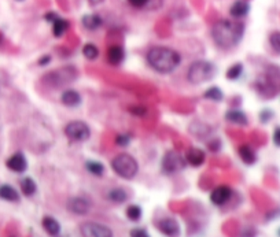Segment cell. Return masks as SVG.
Segmentation results:
<instances>
[{
  "label": "cell",
  "instance_id": "1",
  "mask_svg": "<svg viewBox=\"0 0 280 237\" xmlns=\"http://www.w3.org/2000/svg\"><path fill=\"white\" fill-rule=\"evenodd\" d=\"M244 34V25L242 22L234 19H221L216 22L212 29V37L217 47L222 49H230L236 47L240 43Z\"/></svg>",
  "mask_w": 280,
  "mask_h": 237
},
{
  "label": "cell",
  "instance_id": "2",
  "mask_svg": "<svg viewBox=\"0 0 280 237\" xmlns=\"http://www.w3.org/2000/svg\"><path fill=\"white\" fill-rule=\"evenodd\" d=\"M146 59L152 70L158 71L161 74H169L178 69V66L182 62V56L173 48L156 45L148 49Z\"/></svg>",
  "mask_w": 280,
  "mask_h": 237
},
{
  "label": "cell",
  "instance_id": "3",
  "mask_svg": "<svg viewBox=\"0 0 280 237\" xmlns=\"http://www.w3.org/2000/svg\"><path fill=\"white\" fill-rule=\"evenodd\" d=\"M77 69L73 66H64L54 71H50L42 78L43 84L52 89H58L62 86L70 85L77 78Z\"/></svg>",
  "mask_w": 280,
  "mask_h": 237
},
{
  "label": "cell",
  "instance_id": "4",
  "mask_svg": "<svg viewBox=\"0 0 280 237\" xmlns=\"http://www.w3.org/2000/svg\"><path fill=\"white\" fill-rule=\"evenodd\" d=\"M214 74L216 66L212 62H209V60H196L188 67L187 80L194 85H200V84L212 80Z\"/></svg>",
  "mask_w": 280,
  "mask_h": 237
},
{
  "label": "cell",
  "instance_id": "5",
  "mask_svg": "<svg viewBox=\"0 0 280 237\" xmlns=\"http://www.w3.org/2000/svg\"><path fill=\"white\" fill-rule=\"evenodd\" d=\"M112 167L121 178L132 180L139 172V165L132 155L130 154H118L112 162Z\"/></svg>",
  "mask_w": 280,
  "mask_h": 237
},
{
  "label": "cell",
  "instance_id": "6",
  "mask_svg": "<svg viewBox=\"0 0 280 237\" xmlns=\"http://www.w3.org/2000/svg\"><path fill=\"white\" fill-rule=\"evenodd\" d=\"M65 136L70 141L82 143L91 137V129L84 121H72L65 126Z\"/></svg>",
  "mask_w": 280,
  "mask_h": 237
},
{
  "label": "cell",
  "instance_id": "7",
  "mask_svg": "<svg viewBox=\"0 0 280 237\" xmlns=\"http://www.w3.org/2000/svg\"><path fill=\"white\" fill-rule=\"evenodd\" d=\"M186 158L178 151H168L162 158V170L166 174H176L186 167Z\"/></svg>",
  "mask_w": 280,
  "mask_h": 237
},
{
  "label": "cell",
  "instance_id": "8",
  "mask_svg": "<svg viewBox=\"0 0 280 237\" xmlns=\"http://www.w3.org/2000/svg\"><path fill=\"white\" fill-rule=\"evenodd\" d=\"M81 235L84 237H113L112 229L96 222H86L80 228Z\"/></svg>",
  "mask_w": 280,
  "mask_h": 237
},
{
  "label": "cell",
  "instance_id": "9",
  "mask_svg": "<svg viewBox=\"0 0 280 237\" xmlns=\"http://www.w3.org/2000/svg\"><path fill=\"white\" fill-rule=\"evenodd\" d=\"M134 11H154L164 4V0H120Z\"/></svg>",
  "mask_w": 280,
  "mask_h": 237
},
{
  "label": "cell",
  "instance_id": "10",
  "mask_svg": "<svg viewBox=\"0 0 280 237\" xmlns=\"http://www.w3.org/2000/svg\"><path fill=\"white\" fill-rule=\"evenodd\" d=\"M66 207H68V210L70 213H73L76 216H86L91 210V203L86 199H84V198L76 196V198H70L68 200Z\"/></svg>",
  "mask_w": 280,
  "mask_h": 237
},
{
  "label": "cell",
  "instance_id": "11",
  "mask_svg": "<svg viewBox=\"0 0 280 237\" xmlns=\"http://www.w3.org/2000/svg\"><path fill=\"white\" fill-rule=\"evenodd\" d=\"M158 231L168 237H178L180 235V225L173 218H162L156 222Z\"/></svg>",
  "mask_w": 280,
  "mask_h": 237
},
{
  "label": "cell",
  "instance_id": "12",
  "mask_svg": "<svg viewBox=\"0 0 280 237\" xmlns=\"http://www.w3.org/2000/svg\"><path fill=\"white\" fill-rule=\"evenodd\" d=\"M232 196V191L230 187H226V185H220V187H217L212 191V194H210V200H212V203L216 206H222L226 205L228 200L231 199Z\"/></svg>",
  "mask_w": 280,
  "mask_h": 237
},
{
  "label": "cell",
  "instance_id": "13",
  "mask_svg": "<svg viewBox=\"0 0 280 237\" xmlns=\"http://www.w3.org/2000/svg\"><path fill=\"white\" fill-rule=\"evenodd\" d=\"M6 166L8 167L10 170H12V172L24 173L28 169L26 158L24 157V154H21V152H16V154L11 155V157L7 159Z\"/></svg>",
  "mask_w": 280,
  "mask_h": 237
},
{
  "label": "cell",
  "instance_id": "14",
  "mask_svg": "<svg viewBox=\"0 0 280 237\" xmlns=\"http://www.w3.org/2000/svg\"><path fill=\"white\" fill-rule=\"evenodd\" d=\"M257 89L261 95L264 96L272 97L275 96V93L278 92V85L275 84V81L270 80V77H261L258 81H257Z\"/></svg>",
  "mask_w": 280,
  "mask_h": 237
},
{
  "label": "cell",
  "instance_id": "15",
  "mask_svg": "<svg viewBox=\"0 0 280 237\" xmlns=\"http://www.w3.org/2000/svg\"><path fill=\"white\" fill-rule=\"evenodd\" d=\"M108 60L110 65L113 66H118L121 65L125 59V51L121 45H112L110 48L108 49Z\"/></svg>",
  "mask_w": 280,
  "mask_h": 237
},
{
  "label": "cell",
  "instance_id": "16",
  "mask_svg": "<svg viewBox=\"0 0 280 237\" xmlns=\"http://www.w3.org/2000/svg\"><path fill=\"white\" fill-rule=\"evenodd\" d=\"M60 102L65 104L66 107H77L81 104V96L80 93L74 89H66L60 96Z\"/></svg>",
  "mask_w": 280,
  "mask_h": 237
},
{
  "label": "cell",
  "instance_id": "17",
  "mask_svg": "<svg viewBox=\"0 0 280 237\" xmlns=\"http://www.w3.org/2000/svg\"><path fill=\"white\" fill-rule=\"evenodd\" d=\"M205 158V151L200 150V148H191V150H188L187 154H186V161H187V163H190L191 166L195 167L204 165Z\"/></svg>",
  "mask_w": 280,
  "mask_h": 237
},
{
  "label": "cell",
  "instance_id": "18",
  "mask_svg": "<svg viewBox=\"0 0 280 237\" xmlns=\"http://www.w3.org/2000/svg\"><path fill=\"white\" fill-rule=\"evenodd\" d=\"M248 11H250V4H248L246 0H236L234 4L231 5L230 14H231L232 18L239 19V18H243V16L248 15Z\"/></svg>",
  "mask_w": 280,
  "mask_h": 237
},
{
  "label": "cell",
  "instance_id": "19",
  "mask_svg": "<svg viewBox=\"0 0 280 237\" xmlns=\"http://www.w3.org/2000/svg\"><path fill=\"white\" fill-rule=\"evenodd\" d=\"M238 154H239V157L240 159L243 161V163H246V165H253L256 163L257 161V154L254 151L253 148L250 146H240L238 148Z\"/></svg>",
  "mask_w": 280,
  "mask_h": 237
},
{
  "label": "cell",
  "instance_id": "20",
  "mask_svg": "<svg viewBox=\"0 0 280 237\" xmlns=\"http://www.w3.org/2000/svg\"><path fill=\"white\" fill-rule=\"evenodd\" d=\"M42 225H43L44 231L48 233L50 236H58L60 233V222L56 221L52 217H44L43 221H42Z\"/></svg>",
  "mask_w": 280,
  "mask_h": 237
},
{
  "label": "cell",
  "instance_id": "21",
  "mask_svg": "<svg viewBox=\"0 0 280 237\" xmlns=\"http://www.w3.org/2000/svg\"><path fill=\"white\" fill-rule=\"evenodd\" d=\"M82 26L88 29V30H96L103 25V19L100 18V15L98 14H88V15L82 16Z\"/></svg>",
  "mask_w": 280,
  "mask_h": 237
},
{
  "label": "cell",
  "instance_id": "22",
  "mask_svg": "<svg viewBox=\"0 0 280 237\" xmlns=\"http://www.w3.org/2000/svg\"><path fill=\"white\" fill-rule=\"evenodd\" d=\"M226 121H230L232 124L243 125V126L248 125V117L240 110H230V111H226Z\"/></svg>",
  "mask_w": 280,
  "mask_h": 237
},
{
  "label": "cell",
  "instance_id": "23",
  "mask_svg": "<svg viewBox=\"0 0 280 237\" xmlns=\"http://www.w3.org/2000/svg\"><path fill=\"white\" fill-rule=\"evenodd\" d=\"M51 23H52V33H54L55 37L64 36L68 32V29H69V22L64 19V18H60V16H56Z\"/></svg>",
  "mask_w": 280,
  "mask_h": 237
},
{
  "label": "cell",
  "instance_id": "24",
  "mask_svg": "<svg viewBox=\"0 0 280 237\" xmlns=\"http://www.w3.org/2000/svg\"><path fill=\"white\" fill-rule=\"evenodd\" d=\"M0 199L7 200V202H18L20 194L11 185H0Z\"/></svg>",
  "mask_w": 280,
  "mask_h": 237
},
{
  "label": "cell",
  "instance_id": "25",
  "mask_svg": "<svg viewBox=\"0 0 280 237\" xmlns=\"http://www.w3.org/2000/svg\"><path fill=\"white\" fill-rule=\"evenodd\" d=\"M108 198L114 203H124L128 199V194L122 188H114L108 192Z\"/></svg>",
  "mask_w": 280,
  "mask_h": 237
},
{
  "label": "cell",
  "instance_id": "26",
  "mask_svg": "<svg viewBox=\"0 0 280 237\" xmlns=\"http://www.w3.org/2000/svg\"><path fill=\"white\" fill-rule=\"evenodd\" d=\"M36 189H38L36 183L30 177L24 178L21 181V191L25 196H33L34 192H36Z\"/></svg>",
  "mask_w": 280,
  "mask_h": 237
},
{
  "label": "cell",
  "instance_id": "27",
  "mask_svg": "<svg viewBox=\"0 0 280 237\" xmlns=\"http://www.w3.org/2000/svg\"><path fill=\"white\" fill-rule=\"evenodd\" d=\"M86 167L88 172L94 174V176H96V177H100L103 173H104V166H103L100 162L88 161L86 163Z\"/></svg>",
  "mask_w": 280,
  "mask_h": 237
},
{
  "label": "cell",
  "instance_id": "28",
  "mask_svg": "<svg viewBox=\"0 0 280 237\" xmlns=\"http://www.w3.org/2000/svg\"><path fill=\"white\" fill-rule=\"evenodd\" d=\"M82 55L86 56L88 60H95L99 56V49L95 44L88 43L82 47Z\"/></svg>",
  "mask_w": 280,
  "mask_h": 237
},
{
  "label": "cell",
  "instance_id": "29",
  "mask_svg": "<svg viewBox=\"0 0 280 237\" xmlns=\"http://www.w3.org/2000/svg\"><path fill=\"white\" fill-rule=\"evenodd\" d=\"M204 96H205V99H209V100H213V102H221L222 97H224V93H222V91H221L220 88L212 86V88H209V89L204 93Z\"/></svg>",
  "mask_w": 280,
  "mask_h": 237
},
{
  "label": "cell",
  "instance_id": "30",
  "mask_svg": "<svg viewBox=\"0 0 280 237\" xmlns=\"http://www.w3.org/2000/svg\"><path fill=\"white\" fill-rule=\"evenodd\" d=\"M243 73V65L242 63H235L232 65L228 70H226V78L228 80H238L242 76Z\"/></svg>",
  "mask_w": 280,
  "mask_h": 237
},
{
  "label": "cell",
  "instance_id": "31",
  "mask_svg": "<svg viewBox=\"0 0 280 237\" xmlns=\"http://www.w3.org/2000/svg\"><path fill=\"white\" fill-rule=\"evenodd\" d=\"M126 217H128V220H130V221H139L140 218H142V209L136 205L130 206L126 209Z\"/></svg>",
  "mask_w": 280,
  "mask_h": 237
},
{
  "label": "cell",
  "instance_id": "32",
  "mask_svg": "<svg viewBox=\"0 0 280 237\" xmlns=\"http://www.w3.org/2000/svg\"><path fill=\"white\" fill-rule=\"evenodd\" d=\"M270 44L272 49L280 54V32L276 30V32H272L270 34Z\"/></svg>",
  "mask_w": 280,
  "mask_h": 237
},
{
  "label": "cell",
  "instance_id": "33",
  "mask_svg": "<svg viewBox=\"0 0 280 237\" xmlns=\"http://www.w3.org/2000/svg\"><path fill=\"white\" fill-rule=\"evenodd\" d=\"M130 143V137L128 135H118L116 137V144L120 147H126Z\"/></svg>",
  "mask_w": 280,
  "mask_h": 237
},
{
  "label": "cell",
  "instance_id": "34",
  "mask_svg": "<svg viewBox=\"0 0 280 237\" xmlns=\"http://www.w3.org/2000/svg\"><path fill=\"white\" fill-rule=\"evenodd\" d=\"M130 237H150V235H148L147 231H144V229L136 228V229H132V231H130Z\"/></svg>",
  "mask_w": 280,
  "mask_h": 237
},
{
  "label": "cell",
  "instance_id": "35",
  "mask_svg": "<svg viewBox=\"0 0 280 237\" xmlns=\"http://www.w3.org/2000/svg\"><path fill=\"white\" fill-rule=\"evenodd\" d=\"M272 115H274V114L270 113V110H264L262 113L260 114V119H261L262 122H268V121H270V117H272Z\"/></svg>",
  "mask_w": 280,
  "mask_h": 237
},
{
  "label": "cell",
  "instance_id": "36",
  "mask_svg": "<svg viewBox=\"0 0 280 237\" xmlns=\"http://www.w3.org/2000/svg\"><path fill=\"white\" fill-rule=\"evenodd\" d=\"M220 147H221V143H220V140H213V143H209V148H210V151H213V152H216V151H220Z\"/></svg>",
  "mask_w": 280,
  "mask_h": 237
},
{
  "label": "cell",
  "instance_id": "37",
  "mask_svg": "<svg viewBox=\"0 0 280 237\" xmlns=\"http://www.w3.org/2000/svg\"><path fill=\"white\" fill-rule=\"evenodd\" d=\"M274 143H275V146L280 147V126H278L274 132Z\"/></svg>",
  "mask_w": 280,
  "mask_h": 237
},
{
  "label": "cell",
  "instance_id": "38",
  "mask_svg": "<svg viewBox=\"0 0 280 237\" xmlns=\"http://www.w3.org/2000/svg\"><path fill=\"white\" fill-rule=\"evenodd\" d=\"M130 111L136 115H143V114H146V108L143 106H136V108H132Z\"/></svg>",
  "mask_w": 280,
  "mask_h": 237
},
{
  "label": "cell",
  "instance_id": "39",
  "mask_svg": "<svg viewBox=\"0 0 280 237\" xmlns=\"http://www.w3.org/2000/svg\"><path fill=\"white\" fill-rule=\"evenodd\" d=\"M50 62H51V56H50V55H46V56H43V58H40V59H38V65L46 66V65H48Z\"/></svg>",
  "mask_w": 280,
  "mask_h": 237
},
{
  "label": "cell",
  "instance_id": "40",
  "mask_svg": "<svg viewBox=\"0 0 280 237\" xmlns=\"http://www.w3.org/2000/svg\"><path fill=\"white\" fill-rule=\"evenodd\" d=\"M90 1V4L91 5H98L100 4V3H103V0H88Z\"/></svg>",
  "mask_w": 280,
  "mask_h": 237
}]
</instances>
